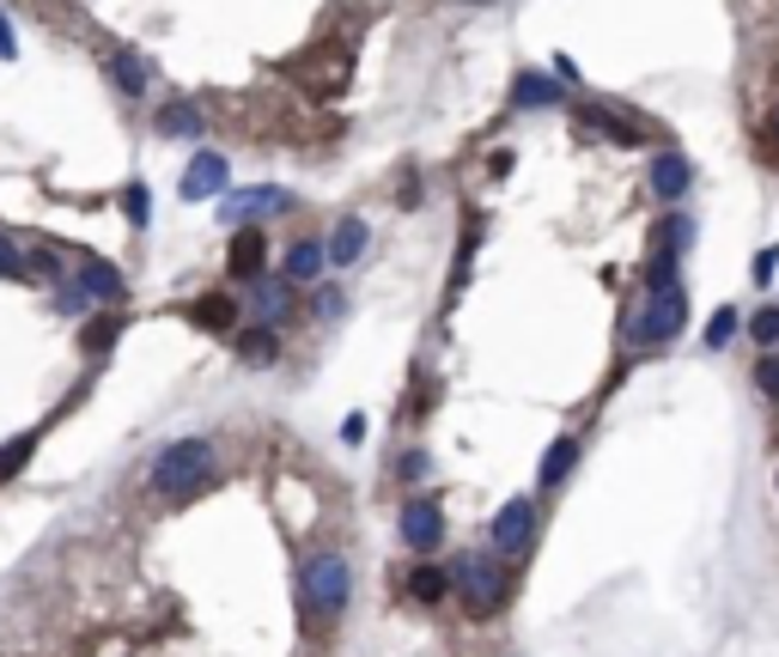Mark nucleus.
<instances>
[{
	"label": "nucleus",
	"mask_w": 779,
	"mask_h": 657,
	"mask_svg": "<svg viewBox=\"0 0 779 657\" xmlns=\"http://www.w3.org/2000/svg\"><path fill=\"white\" fill-rule=\"evenodd\" d=\"M409 597L414 603H426V609H438V603H450V566H438V560H421L409 572Z\"/></svg>",
	"instance_id": "obj_21"
},
{
	"label": "nucleus",
	"mask_w": 779,
	"mask_h": 657,
	"mask_svg": "<svg viewBox=\"0 0 779 657\" xmlns=\"http://www.w3.org/2000/svg\"><path fill=\"white\" fill-rule=\"evenodd\" d=\"M774 268H779V244H767V250L749 263V280H755V287H767V280H774Z\"/></svg>",
	"instance_id": "obj_34"
},
{
	"label": "nucleus",
	"mask_w": 779,
	"mask_h": 657,
	"mask_svg": "<svg viewBox=\"0 0 779 657\" xmlns=\"http://www.w3.org/2000/svg\"><path fill=\"white\" fill-rule=\"evenodd\" d=\"M146 220H153V196H146V183H129V225L146 232Z\"/></svg>",
	"instance_id": "obj_33"
},
{
	"label": "nucleus",
	"mask_w": 779,
	"mask_h": 657,
	"mask_svg": "<svg viewBox=\"0 0 779 657\" xmlns=\"http://www.w3.org/2000/svg\"><path fill=\"white\" fill-rule=\"evenodd\" d=\"M31 457H37V433H19V438H7V445H0V481H13V475L25 469Z\"/></svg>",
	"instance_id": "obj_24"
},
{
	"label": "nucleus",
	"mask_w": 779,
	"mask_h": 657,
	"mask_svg": "<svg viewBox=\"0 0 779 657\" xmlns=\"http://www.w3.org/2000/svg\"><path fill=\"white\" fill-rule=\"evenodd\" d=\"M31 275V250H19L13 237L0 232V280H25Z\"/></svg>",
	"instance_id": "obj_28"
},
{
	"label": "nucleus",
	"mask_w": 779,
	"mask_h": 657,
	"mask_svg": "<svg viewBox=\"0 0 779 657\" xmlns=\"http://www.w3.org/2000/svg\"><path fill=\"white\" fill-rule=\"evenodd\" d=\"M323 244H330V268H359V263H366V250H371V225L359 220V213H342Z\"/></svg>",
	"instance_id": "obj_13"
},
{
	"label": "nucleus",
	"mask_w": 779,
	"mask_h": 657,
	"mask_svg": "<svg viewBox=\"0 0 779 657\" xmlns=\"http://www.w3.org/2000/svg\"><path fill=\"white\" fill-rule=\"evenodd\" d=\"M682 323H688V292L682 287L646 292V299L634 304V316H627V347L658 354V347H670L676 335H682Z\"/></svg>",
	"instance_id": "obj_4"
},
{
	"label": "nucleus",
	"mask_w": 779,
	"mask_h": 657,
	"mask_svg": "<svg viewBox=\"0 0 779 657\" xmlns=\"http://www.w3.org/2000/svg\"><path fill=\"white\" fill-rule=\"evenodd\" d=\"M755 390H761L767 402H779V354H761V359H755Z\"/></svg>",
	"instance_id": "obj_32"
},
{
	"label": "nucleus",
	"mask_w": 779,
	"mask_h": 657,
	"mask_svg": "<svg viewBox=\"0 0 779 657\" xmlns=\"http://www.w3.org/2000/svg\"><path fill=\"white\" fill-rule=\"evenodd\" d=\"M397 536L409 554H438L445 548V505L433 493H409L402 500V517H397Z\"/></svg>",
	"instance_id": "obj_6"
},
{
	"label": "nucleus",
	"mask_w": 779,
	"mask_h": 657,
	"mask_svg": "<svg viewBox=\"0 0 779 657\" xmlns=\"http://www.w3.org/2000/svg\"><path fill=\"white\" fill-rule=\"evenodd\" d=\"M646 183H652V196H658L664 208H682V201H688V189H694V158H688V153H676V146H664V153L652 158Z\"/></svg>",
	"instance_id": "obj_9"
},
{
	"label": "nucleus",
	"mask_w": 779,
	"mask_h": 657,
	"mask_svg": "<svg viewBox=\"0 0 779 657\" xmlns=\"http://www.w3.org/2000/svg\"><path fill=\"white\" fill-rule=\"evenodd\" d=\"M512 165H518V153H493V158H488L493 177H512Z\"/></svg>",
	"instance_id": "obj_39"
},
{
	"label": "nucleus",
	"mask_w": 779,
	"mask_h": 657,
	"mask_svg": "<svg viewBox=\"0 0 779 657\" xmlns=\"http://www.w3.org/2000/svg\"><path fill=\"white\" fill-rule=\"evenodd\" d=\"M177 196H183V201H225V196H232V158L213 153V146H201V153L183 165Z\"/></svg>",
	"instance_id": "obj_7"
},
{
	"label": "nucleus",
	"mask_w": 779,
	"mask_h": 657,
	"mask_svg": "<svg viewBox=\"0 0 779 657\" xmlns=\"http://www.w3.org/2000/svg\"><path fill=\"white\" fill-rule=\"evenodd\" d=\"M299 591H304V609L318 621H342L347 603H354V566H347L342 548H318L299 572Z\"/></svg>",
	"instance_id": "obj_3"
},
{
	"label": "nucleus",
	"mask_w": 779,
	"mask_h": 657,
	"mask_svg": "<svg viewBox=\"0 0 779 657\" xmlns=\"http://www.w3.org/2000/svg\"><path fill=\"white\" fill-rule=\"evenodd\" d=\"M104 74H110V86H116L122 98H146V92H153V67H146V55H134V49H110Z\"/></svg>",
	"instance_id": "obj_19"
},
{
	"label": "nucleus",
	"mask_w": 779,
	"mask_h": 657,
	"mask_svg": "<svg viewBox=\"0 0 779 657\" xmlns=\"http://www.w3.org/2000/svg\"><path fill=\"white\" fill-rule=\"evenodd\" d=\"M287 208H292L287 189L256 183V189H238V196H225V201H220V220L238 232V225H263V220H275V213H287Z\"/></svg>",
	"instance_id": "obj_8"
},
{
	"label": "nucleus",
	"mask_w": 779,
	"mask_h": 657,
	"mask_svg": "<svg viewBox=\"0 0 779 657\" xmlns=\"http://www.w3.org/2000/svg\"><path fill=\"white\" fill-rule=\"evenodd\" d=\"M688 244H694V213H664V225H658V250H670V256H688Z\"/></svg>",
	"instance_id": "obj_23"
},
{
	"label": "nucleus",
	"mask_w": 779,
	"mask_h": 657,
	"mask_svg": "<svg viewBox=\"0 0 779 657\" xmlns=\"http://www.w3.org/2000/svg\"><path fill=\"white\" fill-rule=\"evenodd\" d=\"M749 342L761 347V354H779V304H761V311L749 316Z\"/></svg>",
	"instance_id": "obj_27"
},
{
	"label": "nucleus",
	"mask_w": 779,
	"mask_h": 657,
	"mask_svg": "<svg viewBox=\"0 0 779 657\" xmlns=\"http://www.w3.org/2000/svg\"><path fill=\"white\" fill-rule=\"evenodd\" d=\"M579 116H585V129H597L603 141H615V146H639V141H646L634 122H615V110H603V104H585Z\"/></svg>",
	"instance_id": "obj_22"
},
{
	"label": "nucleus",
	"mask_w": 779,
	"mask_h": 657,
	"mask_svg": "<svg viewBox=\"0 0 779 657\" xmlns=\"http://www.w3.org/2000/svg\"><path fill=\"white\" fill-rule=\"evenodd\" d=\"M0 62H19V31H13V13L0 7Z\"/></svg>",
	"instance_id": "obj_35"
},
{
	"label": "nucleus",
	"mask_w": 779,
	"mask_h": 657,
	"mask_svg": "<svg viewBox=\"0 0 779 657\" xmlns=\"http://www.w3.org/2000/svg\"><path fill=\"white\" fill-rule=\"evenodd\" d=\"M225 268L238 280H263V268H268V232L263 225H238L232 232V244H225Z\"/></svg>",
	"instance_id": "obj_12"
},
{
	"label": "nucleus",
	"mask_w": 779,
	"mask_h": 657,
	"mask_svg": "<svg viewBox=\"0 0 779 657\" xmlns=\"http://www.w3.org/2000/svg\"><path fill=\"white\" fill-rule=\"evenodd\" d=\"M512 110H560V79H548V74H518V79H512Z\"/></svg>",
	"instance_id": "obj_20"
},
{
	"label": "nucleus",
	"mask_w": 779,
	"mask_h": 657,
	"mask_svg": "<svg viewBox=\"0 0 779 657\" xmlns=\"http://www.w3.org/2000/svg\"><path fill=\"white\" fill-rule=\"evenodd\" d=\"M116 335H122V311H110V316H98V323H86L80 342H86V354H92V359H104Z\"/></svg>",
	"instance_id": "obj_26"
},
{
	"label": "nucleus",
	"mask_w": 779,
	"mask_h": 657,
	"mask_svg": "<svg viewBox=\"0 0 779 657\" xmlns=\"http://www.w3.org/2000/svg\"><path fill=\"white\" fill-rule=\"evenodd\" d=\"M767 146H774V153H779V110H774V116H767Z\"/></svg>",
	"instance_id": "obj_40"
},
{
	"label": "nucleus",
	"mask_w": 779,
	"mask_h": 657,
	"mask_svg": "<svg viewBox=\"0 0 779 657\" xmlns=\"http://www.w3.org/2000/svg\"><path fill=\"white\" fill-rule=\"evenodd\" d=\"M201 129H208V116H201L196 98H171V104H159V116H153V134H159V141H201Z\"/></svg>",
	"instance_id": "obj_17"
},
{
	"label": "nucleus",
	"mask_w": 779,
	"mask_h": 657,
	"mask_svg": "<svg viewBox=\"0 0 779 657\" xmlns=\"http://www.w3.org/2000/svg\"><path fill=\"white\" fill-rule=\"evenodd\" d=\"M323 275H330V244L323 237H299V244H287V263H280V280L287 287H323Z\"/></svg>",
	"instance_id": "obj_10"
},
{
	"label": "nucleus",
	"mask_w": 779,
	"mask_h": 657,
	"mask_svg": "<svg viewBox=\"0 0 779 657\" xmlns=\"http://www.w3.org/2000/svg\"><path fill=\"white\" fill-rule=\"evenodd\" d=\"M397 475H402V487H421L426 475H433V457H426V450H402Z\"/></svg>",
	"instance_id": "obj_31"
},
{
	"label": "nucleus",
	"mask_w": 779,
	"mask_h": 657,
	"mask_svg": "<svg viewBox=\"0 0 779 657\" xmlns=\"http://www.w3.org/2000/svg\"><path fill=\"white\" fill-rule=\"evenodd\" d=\"M737 328H743L737 304H719V311H713V323H706V347H713V354H725V347L737 342Z\"/></svg>",
	"instance_id": "obj_25"
},
{
	"label": "nucleus",
	"mask_w": 779,
	"mask_h": 657,
	"mask_svg": "<svg viewBox=\"0 0 779 657\" xmlns=\"http://www.w3.org/2000/svg\"><path fill=\"white\" fill-rule=\"evenodd\" d=\"M579 457H585V445H579V433H560L555 445L542 450V469H536V487L542 493H555L560 481H572V469H579Z\"/></svg>",
	"instance_id": "obj_18"
},
{
	"label": "nucleus",
	"mask_w": 779,
	"mask_h": 657,
	"mask_svg": "<svg viewBox=\"0 0 779 657\" xmlns=\"http://www.w3.org/2000/svg\"><path fill=\"white\" fill-rule=\"evenodd\" d=\"M450 603H463L469 621H493L512 603V560H500L493 548H463L450 560Z\"/></svg>",
	"instance_id": "obj_2"
},
{
	"label": "nucleus",
	"mask_w": 779,
	"mask_h": 657,
	"mask_svg": "<svg viewBox=\"0 0 779 657\" xmlns=\"http://www.w3.org/2000/svg\"><path fill=\"white\" fill-rule=\"evenodd\" d=\"M146 487L171 505H189V500H201V493H213V487H220V445L201 438V433L159 445L153 463H146Z\"/></svg>",
	"instance_id": "obj_1"
},
{
	"label": "nucleus",
	"mask_w": 779,
	"mask_h": 657,
	"mask_svg": "<svg viewBox=\"0 0 779 657\" xmlns=\"http://www.w3.org/2000/svg\"><path fill=\"white\" fill-rule=\"evenodd\" d=\"M311 311H323V316H330V323H335V316H342V311H347V292H342V287H335V280H323V287H318V292H311Z\"/></svg>",
	"instance_id": "obj_30"
},
{
	"label": "nucleus",
	"mask_w": 779,
	"mask_h": 657,
	"mask_svg": "<svg viewBox=\"0 0 779 657\" xmlns=\"http://www.w3.org/2000/svg\"><path fill=\"white\" fill-rule=\"evenodd\" d=\"M536 524H542L536 493H512L488 524V548L500 554V560H518V554H530V542H536Z\"/></svg>",
	"instance_id": "obj_5"
},
{
	"label": "nucleus",
	"mask_w": 779,
	"mask_h": 657,
	"mask_svg": "<svg viewBox=\"0 0 779 657\" xmlns=\"http://www.w3.org/2000/svg\"><path fill=\"white\" fill-rule=\"evenodd\" d=\"M183 311H189V323H196V328H213V335H238V328H244V304L238 299H232V292H201V299H189L183 304Z\"/></svg>",
	"instance_id": "obj_14"
},
{
	"label": "nucleus",
	"mask_w": 779,
	"mask_h": 657,
	"mask_svg": "<svg viewBox=\"0 0 779 657\" xmlns=\"http://www.w3.org/2000/svg\"><path fill=\"white\" fill-rule=\"evenodd\" d=\"M548 67H555V79H560V86H579V62H572V55H555Z\"/></svg>",
	"instance_id": "obj_38"
},
{
	"label": "nucleus",
	"mask_w": 779,
	"mask_h": 657,
	"mask_svg": "<svg viewBox=\"0 0 779 657\" xmlns=\"http://www.w3.org/2000/svg\"><path fill=\"white\" fill-rule=\"evenodd\" d=\"M421 196H426L421 171H409V177H402V183H397V201H402V208H421Z\"/></svg>",
	"instance_id": "obj_36"
},
{
	"label": "nucleus",
	"mask_w": 779,
	"mask_h": 657,
	"mask_svg": "<svg viewBox=\"0 0 779 657\" xmlns=\"http://www.w3.org/2000/svg\"><path fill=\"white\" fill-rule=\"evenodd\" d=\"M74 287H80L92 304H122V299H129L122 268H110L104 256H74Z\"/></svg>",
	"instance_id": "obj_11"
},
{
	"label": "nucleus",
	"mask_w": 779,
	"mask_h": 657,
	"mask_svg": "<svg viewBox=\"0 0 779 657\" xmlns=\"http://www.w3.org/2000/svg\"><path fill=\"white\" fill-rule=\"evenodd\" d=\"M366 433H371L366 414H347V421H342V445H366Z\"/></svg>",
	"instance_id": "obj_37"
},
{
	"label": "nucleus",
	"mask_w": 779,
	"mask_h": 657,
	"mask_svg": "<svg viewBox=\"0 0 779 657\" xmlns=\"http://www.w3.org/2000/svg\"><path fill=\"white\" fill-rule=\"evenodd\" d=\"M292 292H299V287H287L280 275H263V280H251V304H244V311H251L256 323L275 328V323H287V316H292Z\"/></svg>",
	"instance_id": "obj_15"
},
{
	"label": "nucleus",
	"mask_w": 779,
	"mask_h": 657,
	"mask_svg": "<svg viewBox=\"0 0 779 657\" xmlns=\"http://www.w3.org/2000/svg\"><path fill=\"white\" fill-rule=\"evenodd\" d=\"M31 275H43V280H55V287H67V280H74V268H67L55 250H31Z\"/></svg>",
	"instance_id": "obj_29"
},
{
	"label": "nucleus",
	"mask_w": 779,
	"mask_h": 657,
	"mask_svg": "<svg viewBox=\"0 0 779 657\" xmlns=\"http://www.w3.org/2000/svg\"><path fill=\"white\" fill-rule=\"evenodd\" d=\"M232 354H238V366L268 371V366L280 359V328H268V323H244L238 335H232Z\"/></svg>",
	"instance_id": "obj_16"
}]
</instances>
